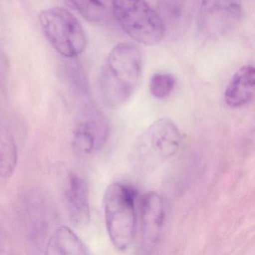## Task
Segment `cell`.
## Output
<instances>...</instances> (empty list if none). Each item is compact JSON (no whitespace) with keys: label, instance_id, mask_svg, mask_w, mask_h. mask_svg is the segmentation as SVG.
Listing matches in <instances>:
<instances>
[{"label":"cell","instance_id":"6da1fadb","mask_svg":"<svg viewBox=\"0 0 255 255\" xmlns=\"http://www.w3.org/2000/svg\"><path fill=\"white\" fill-rule=\"evenodd\" d=\"M142 71L139 48L122 43L110 52L101 80V90L107 105L119 107L128 102L136 90Z\"/></svg>","mask_w":255,"mask_h":255},{"label":"cell","instance_id":"7a4b0ae2","mask_svg":"<svg viewBox=\"0 0 255 255\" xmlns=\"http://www.w3.org/2000/svg\"><path fill=\"white\" fill-rule=\"evenodd\" d=\"M135 191L123 183L110 185L104 195L106 226L113 246L125 251L132 244L136 224Z\"/></svg>","mask_w":255,"mask_h":255},{"label":"cell","instance_id":"3957f363","mask_svg":"<svg viewBox=\"0 0 255 255\" xmlns=\"http://www.w3.org/2000/svg\"><path fill=\"white\" fill-rule=\"evenodd\" d=\"M181 143V133L175 123L168 118L157 119L137 141L135 163L142 171H153L172 158Z\"/></svg>","mask_w":255,"mask_h":255},{"label":"cell","instance_id":"277c9868","mask_svg":"<svg viewBox=\"0 0 255 255\" xmlns=\"http://www.w3.org/2000/svg\"><path fill=\"white\" fill-rule=\"evenodd\" d=\"M111 9L118 23L134 41L154 45L165 37L157 11L145 0H112Z\"/></svg>","mask_w":255,"mask_h":255},{"label":"cell","instance_id":"5b68a950","mask_svg":"<svg viewBox=\"0 0 255 255\" xmlns=\"http://www.w3.org/2000/svg\"><path fill=\"white\" fill-rule=\"evenodd\" d=\"M39 22L46 38L59 54L73 58L84 51L87 45L84 29L68 10L47 8L40 14Z\"/></svg>","mask_w":255,"mask_h":255},{"label":"cell","instance_id":"8992f818","mask_svg":"<svg viewBox=\"0 0 255 255\" xmlns=\"http://www.w3.org/2000/svg\"><path fill=\"white\" fill-rule=\"evenodd\" d=\"M243 13L241 0H202L198 27L204 36L219 38L231 32Z\"/></svg>","mask_w":255,"mask_h":255},{"label":"cell","instance_id":"52a82bcc","mask_svg":"<svg viewBox=\"0 0 255 255\" xmlns=\"http://www.w3.org/2000/svg\"><path fill=\"white\" fill-rule=\"evenodd\" d=\"M110 135V124L104 113L94 107L80 112L73 129V146L78 153L92 154L101 150Z\"/></svg>","mask_w":255,"mask_h":255},{"label":"cell","instance_id":"ba28073f","mask_svg":"<svg viewBox=\"0 0 255 255\" xmlns=\"http://www.w3.org/2000/svg\"><path fill=\"white\" fill-rule=\"evenodd\" d=\"M141 251L154 253L160 243L165 223V205L162 196L156 192L146 194L141 203Z\"/></svg>","mask_w":255,"mask_h":255},{"label":"cell","instance_id":"9c48e42d","mask_svg":"<svg viewBox=\"0 0 255 255\" xmlns=\"http://www.w3.org/2000/svg\"><path fill=\"white\" fill-rule=\"evenodd\" d=\"M198 0H158L157 13L165 35L177 38L184 35L193 18Z\"/></svg>","mask_w":255,"mask_h":255},{"label":"cell","instance_id":"30bf717a","mask_svg":"<svg viewBox=\"0 0 255 255\" xmlns=\"http://www.w3.org/2000/svg\"><path fill=\"white\" fill-rule=\"evenodd\" d=\"M65 200L70 221L76 227L86 226L91 219L89 189L86 180L77 174H71L67 180Z\"/></svg>","mask_w":255,"mask_h":255},{"label":"cell","instance_id":"8fae6325","mask_svg":"<svg viewBox=\"0 0 255 255\" xmlns=\"http://www.w3.org/2000/svg\"><path fill=\"white\" fill-rule=\"evenodd\" d=\"M255 70L253 65L241 67L231 78L225 92V101L233 109L249 105L255 98Z\"/></svg>","mask_w":255,"mask_h":255},{"label":"cell","instance_id":"7c38bea8","mask_svg":"<svg viewBox=\"0 0 255 255\" xmlns=\"http://www.w3.org/2000/svg\"><path fill=\"white\" fill-rule=\"evenodd\" d=\"M87 246L68 227L58 228L45 246L46 255H89Z\"/></svg>","mask_w":255,"mask_h":255},{"label":"cell","instance_id":"4fadbf2b","mask_svg":"<svg viewBox=\"0 0 255 255\" xmlns=\"http://www.w3.org/2000/svg\"><path fill=\"white\" fill-rule=\"evenodd\" d=\"M18 154L14 137L8 128L0 123V176L11 177L17 166Z\"/></svg>","mask_w":255,"mask_h":255},{"label":"cell","instance_id":"5bb4252c","mask_svg":"<svg viewBox=\"0 0 255 255\" xmlns=\"http://www.w3.org/2000/svg\"><path fill=\"white\" fill-rule=\"evenodd\" d=\"M69 3L92 23H101L107 19L112 0H68Z\"/></svg>","mask_w":255,"mask_h":255},{"label":"cell","instance_id":"9a60e30c","mask_svg":"<svg viewBox=\"0 0 255 255\" xmlns=\"http://www.w3.org/2000/svg\"><path fill=\"white\" fill-rule=\"evenodd\" d=\"M175 85L176 80L174 76L167 73H158L150 80V93L157 99H164L171 95Z\"/></svg>","mask_w":255,"mask_h":255}]
</instances>
